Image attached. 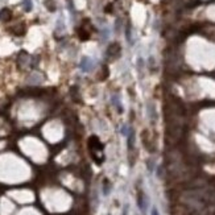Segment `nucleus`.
Returning a JSON list of instances; mask_svg holds the SVG:
<instances>
[{"mask_svg": "<svg viewBox=\"0 0 215 215\" xmlns=\"http://www.w3.org/2000/svg\"><path fill=\"white\" fill-rule=\"evenodd\" d=\"M108 54H109L111 57H113V58L117 57V56L120 54V45H119V44H112V45L108 48Z\"/></svg>", "mask_w": 215, "mask_h": 215, "instance_id": "1", "label": "nucleus"}, {"mask_svg": "<svg viewBox=\"0 0 215 215\" xmlns=\"http://www.w3.org/2000/svg\"><path fill=\"white\" fill-rule=\"evenodd\" d=\"M12 19V12L8 9V8H4V9L0 12V20L2 21H9Z\"/></svg>", "mask_w": 215, "mask_h": 215, "instance_id": "2", "label": "nucleus"}, {"mask_svg": "<svg viewBox=\"0 0 215 215\" xmlns=\"http://www.w3.org/2000/svg\"><path fill=\"white\" fill-rule=\"evenodd\" d=\"M144 193L143 191H139V195H137V205L139 207H140V210H145V203H144Z\"/></svg>", "mask_w": 215, "mask_h": 215, "instance_id": "3", "label": "nucleus"}, {"mask_svg": "<svg viewBox=\"0 0 215 215\" xmlns=\"http://www.w3.org/2000/svg\"><path fill=\"white\" fill-rule=\"evenodd\" d=\"M78 35H79V39L83 40V41H85V40H88V37H90V33L86 32L83 28H81V29L78 31Z\"/></svg>", "mask_w": 215, "mask_h": 215, "instance_id": "4", "label": "nucleus"}, {"mask_svg": "<svg viewBox=\"0 0 215 215\" xmlns=\"http://www.w3.org/2000/svg\"><path fill=\"white\" fill-rule=\"evenodd\" d=\"M150 215H160V214H158V210L156 209V207H154V209H152V213H150Z\"/></svg>", "mask_w": 215, "mask_h": 215, "instance_id": "5", "label": "nucleus"}]
</instances>
